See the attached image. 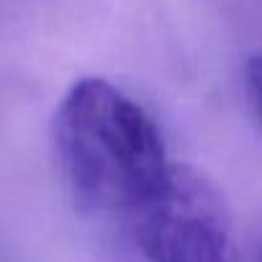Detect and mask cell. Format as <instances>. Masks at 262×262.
I'll use <instances>...</instances> for the list:
<instances>
[{"label":"cell","mask_w":262,"mask_h":262,"mask_svg":"<svg viewBox=\"0 0 262 262\" xmlns=\"http://www.w3.org/2000/svg\"><path fill=\"white\" fill-rule=\"evenodd\" d=\"M52 137L75 201L113 221L147 203L172 170L155 118L103 77H80L64 93Z\"/></svg>","instance_id":"cell-1"},{"label":"cell","mask_w":262,"mask_h":262,"mask_svg":"<svg viewBox=\"0 0 262 262\" xmlns=\"http://www.w3.org/2000/svg\"><path fill=\"white\" fill-rule=\"evenodd\" d=\"M118 242L123 262H239L219 190L185 165L118 221Z\"/></svg>","instance_id":"cell-2"},{"label":"cell","mask_w":262,"mask_h":262,"mask_svg":"<svg viewBox=\"0 0 262 262\" xmlns=\"http://www.w3.org/2000/svg\"><path fill=\"white\" fill-rule=\"evenodd\" d=\"M244 80H247V93L252 98V105L257 108V113L262 118V54H257L247 62Z\"/></svg>","instance_id":"cell-3"},{"label":"cell","mask_w":262,"mask_h":262,"mask_svg":"<svg viewBox=\"0 0 262 262\" xmlns=\"http://www.w3.org/2000/svg\"><path fill=\"white\" fill-rule=\"evenodd\" d=\"M257 262H262V234L257 239Z\"/></svg>","instance_id":"cell-4"}]
</instances>
